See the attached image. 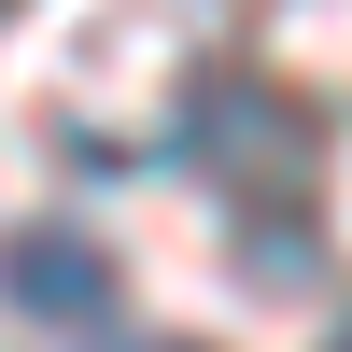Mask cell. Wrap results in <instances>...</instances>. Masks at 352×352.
I'll return each mask as SVG.
<instances>
[{"label": "cell", "mask_w": 352, "mask_h": 352, "mask_svg": "<svg viewBox=\"0 0 352 352\" xmlns=\"http://www.w3.org/2000/svg\"><path fill=\"white\" fill-rule=\"evenodd\" d=\"M0 296L43 324H113V254L85 226H28V240H0Z\"/></svg>", "instance_id": "cell-2"}, {"label": "cell", "mask_w": 352, "mask_h": 352, "mask_svg": "<svg viewBox=\"0 0 352 352\" xmlns=\"http://www.w3.org/2000/svg\"><path fill=\"white\" fill-rule=\"evenodd\" d=\"M0 14H14V0H0Z\"/></svg>", "instance_id": "cell-4"}, {"label": "cell", "mask_w": 352, "mask_h": 352, "mask_svg": "<svg viewBox=\"0 0 352 352\" xmlns=\"http://www.w3.org/2000/svg\"><path fill=\"white\" fill-rule=\"evenodd\" d=\"M338 352H352V338H338Z\"/></svg>", "instance_id": "cell-5"}, {"label": "cell", "mask_w": 352, "mask_h": 352, "mask_svg": "<svg viewBox=\"0 0 352 352\" xmlns=\"http://www.w3.org/2000/svg\"><path fill=\"white\" fill-rule=\"evenodd\" d=\"M127 352H197V338H127Z\"/></svg>", "instance_id": "cell-3"}, {"label": "cell", "mask_w": 352, "mask_h": 352, "mask_svg": "<svg viewBox=\"0 0 352 352\" xmlns=\"http://www.w3.org/2000/svg\"><path fill=\"white\" fill-rule=\"evenodd\" d=\"M184 155L240 169V197H254V212H296V197H310V155H324V141H310V113L282 99V85H240V71H212V85L184 99Z\"/></svg>", "instance_id": "cell-1"}]
</instances>
